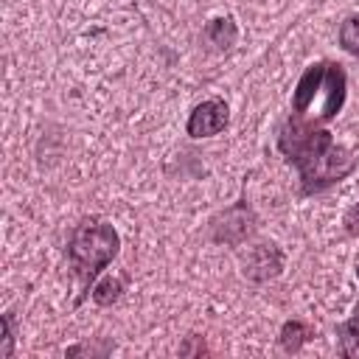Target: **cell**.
<instances>
[{
  "label": "cell",
  "instance_id": "obj_5",
  "mask_svg": "<svg viewBox=\"0 0 359 359\" xmlns=\"http://www.w3.org/2000/svg\"><path fill=\"white\" fill-rule=\"evenodd\" d=\"M278 272H280V252L275 250V244H258L244 261V275L255 280H266Z\"/></svg>",
  "mask_w": 359,
  "mask_h": 359
},
{
  "label": "cell",
  "instance_id": "obj_12",
  "mask_svg": "<svg viewBox=\"0 0 359 359\" xmlns=\"http://www.w3.org/2000/svg\"><path fill=\"white\" fill-rule=\"evenodd\" d=\"M342 224H345V233H348V236H359V202H356L353 208H348Z\"/></svg>",
  "mask_w": 359,
  "mask_h": 359
},
{
  "label": "cell",
  "instance_id": "obj_1",
  "mask_svg": "<svg viewBox=\"0 0 359 359\" xmlns=\"http://www.w3.org/2000/svg\"><path fill=\"white\" fill-rule=\"evenodd\" d=\"M278 149L289 163L297 165L303 194L325 191L328 185L356 171V157L345 146H339L328 129L309 126L294 115L280 126Z\"/></svg>",
  "mask_w": 359,
  "mask_h": 359
},
{
  "label": "cell",
  "instance_id": "obj_9",
  "mask_svg": "<svg viewBox=\"0 0 359 359\" xmlns=\"http://www.w3.org/2000/svg\"><path fill=\"white\" fill-rule=\"evenodd\" d=\"M121 292H123V280L109 275V278H104V280L95 283V289H93V300H95L98 306H109V303H115V300L121 297Z\"/></svg>",
  "mask_w": 359,
  "mask_h": 359
},
{
  "label": "cell",
  "instance_id": "obj_13",
  "mask_svg": "<svg viewBox=\"0 0 359 359\" xmlns=\"http://www.w3.org/2000/svg\"><path fill=\"white\" fill-rule=\"evenodd\" d=\"M356 275H359V266H356Z\"/></svg>",
  "mask_w": 359,
  "mask_h": 359
},
{
  "label": "cell",
  "instance_id": "obj_11",
  "mask_svg": "<svg viewBox=\"0 0 359 359\" xmlns=\"http://www.w3.org/2000/svg\"><path fill=\"white\" fill-rule=\"evenodd\" d=\"M14 348V328H11V314H3V345H0V359H8Z\"/></svg>",
  "mask_w": 359,
  "mask_h": 359
},
{
  "label": "cell",
  "instance_id": "obj_3",
  "mask_svg": "<svg viewBox=\"0 0 359 359\" xmlns=\"http://www.w3.org/2000/svg\"><path fill=\"white\" fill-rule=\"evenodd\" d=\"M121 250V236L112 224L101 222V219H84L81 224H76L70 244H67V255L70 264L76 269V275L81 278L84 286H90L95 280V275L112 264V258Z\"/></svg>",
  "mask_w": 359,
  "mask_h": 359
},
{
  "label": "cell",
  "instance_id": "obj_10",
  "mask_svg": "<svg viewBox=\"0 0 359 359\" xmlns=\"http://www.w3.org/2000/svg\"><path fill=\"white\" fill-rule=\"evenodd\" d=\"M339 45H342L348 53L359 56V14L348 17V20L339 25Z\"/></svg>",
  "mask_w": 359,
  "mask_h": 359
},
{
  "label": "cell",
  "instance_id": "obj_7",
  "mask_svg": "<svg viewBox=\"0 0 359 359\" xmlns=\"http://www.w3.org/2000/svg\"><path fill=\"white\" fill-rule=\"evenodd\" d=\"M205 36H208L219 50H227V48L236 42L238 31H236V22H233L230 17H222V20H213V22L205 28Z\"/></svg>",
  "mask_w": 359,
  "mask_h": 359
},
{
  "label": "cell",
  "instance_id": "obj_8",
  "mask_svg": "<svg viewBox=\"0 0 359 359\" xmlns=\"http://www.w3.org/2000/svg\"><path fill=\"white\" fill-rule=\"evenodd\" d=\"M339 351L342 356H359V311L339 325Z\"/></svg>",
  "mask_w": 359,
  "mask_h": 359
},
{
  "label": "cell",
  "instance_id": "obj_4",
  "mask_svg": "<svg viewBox=\"0 0 359 359\" xmlns=\"http://www.w3.org/2000/svg\"><path fill=\"white\" fill-rule=\"evenodd\" d=\"M227 123H230L227 104L219 101V98H208V101H202V104L194 107V112L188 115L185 132L191 137H210V135H219Z\"/></svg>",
  "mask_w": 359,
  "mask_h": 359
},
{
  "label": "cell",
  "instance_id": "obj_6",
  "mask_svg": "<svg viewBox=\"0 0 359 359\" xmlns=\"http://www.w3.org/2000/svg\"><path fill=\"white\" fill-rule=\"evenodd\" d=\"M309 339H311V328H309L306 323H300V320L283 323L280 337H278V342H280V348H283L286 353H297Z\"/></svg>",
  "mask_w": 359,
  "mask_h": 359
},
{
  "label": "cell",
  "instance_id": "obj_2",
  "mask_svg": "<svg viewBox=\"0 0 359 359\" xmlns=\"http://www.w3.org/2000/svg\"><path fill=\"white\" fill-rule=\"evenodd\" d=\"M348 76L337 62H314L303 70L292 93V115L309 126H320L337 118L345 104Z\"/></svg>",
  "mask_w": 359,
  "mask_h": 359
}]
</instances>
